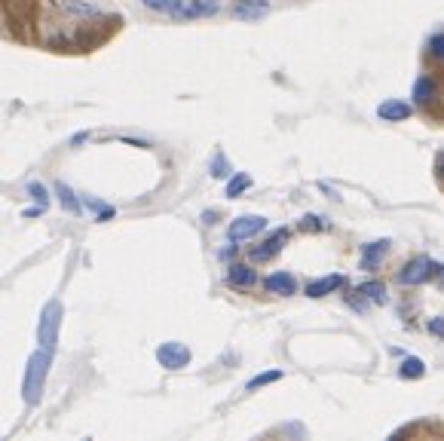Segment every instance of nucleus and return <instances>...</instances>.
I'll return each mask as SVG.
<instances>
[{"label":"nucleus","mask_w":444,"mask_h":441,"mask_svg":"<svg viewBox=\"0 0 444 441\" xmlns=\"http://www.w3.org/2000/svg\"><path fill=\"white\" fill-rule=\"evenodd\" d=\"M212 175H215V178H224V175H227V163H224L221 154H217V159L212 163Z\"/></svg>","instance_id":"23"},{"label":"nucleus","mask_w":444,"mask_h":441,"mask_svg":"<svg viewBox=\"0 0 444 441\" xmlns=\"http://www.w3.org/2000/svg\"><path fill=\"white\" fill-rule=\"evenodd\" d=\"M288 242V230H276L270 239H264L261 245H255V249L248 251V258L255 261V264H261V261H270L273 254H279L282 251V245Z\"/></svg>","instance_id":"7"},{"label":"nucleus","mask_w":444,"mask_h":441,"mask_svg":"<svg viewBox=\"0 0 444 441\" xmlns=\"http://www.w3.org/2000/svg\"><path fill=\"white\" fill-rule=\"evenodd\" d=\"M261 230H267V220L261 215H242L230 224L227 236H230V242H242V239H255Z\"/></svg>","instance_id":"4"},{"label":"nucleus","mask_w":444,"mask_h":441,"mask_svg":"<svg viewBox=\"0 0 444 441\" xmlns=\"http://www.w3.org/2000/svg\"><path fill=\"white\" fill-rule=\"evenodd\" d=\"M141 4L147 6V10H154V13H169L175 15L184 6V0H141Z\"/></svg>","instance_id":"16"},{"label":"nucleus","mask_w":444,"mask_h":441,"mask_svg":"<svg viewBox=\"0 0 444 441\" xmlns=\"http://www.w3.org/2000/svg\"><path fill=\"white\" fill-rule=\"evenodd\" d=\"M325 227L328 224H325L319 215H307L304 220H300V230H325Z\"/></svg>","instance_id":"21"},{"label":"nucleus","mask_w":444,"mask_h":441,"mask_svg":"<svg viewBox=\"0 0 444 441\" xmlns=\"http://www.w3.org/2000/svg\"><path fill=\"white\" fill-rule=\"evenodd\" d=\"M31 193H34V199L37 202H43V206H46V190L43 187H40V184H31V187H28Z\"/></svg>","instance_id":"24"},{"label":"nucleus","mask_w":444,"mask_h":441,"mask_svg":"<svg viewBox=\"0 0 444 441\" xmlns=\"http://www.w3.org/2000/svg\"><path fill=\"white\" fill-rule=\"evenodd\" d=\"M432 276H444V267L435 264V261H429L426 254H420V258H410L408 264L398 270V282L401 285H423V282H429Z\"/></svg>","instance_id":"1"},{"label":"nucleus","mask_w":444,"mask_h":441,"mask_svg":"<svg viewBox=\"0 0 444 441\" xmlns=\"http://www.w3.org/2000/svg\"><path fill=\"white\" fill-rule=\"evenodd\" d=\"M230 15L239 22H257L264 15H270V0H236L230 6Z\"/></svg>","instance_id":"6"},{"label":"nucleus","mask_w":444,"mask_h":441,"mask_svg":"<svg viewBox=\"0 0 444 441\" xmlns=\"http://www.w3.org/2000/svg\"><path fill=\"white\" fill-rule=\"evenodd\" d=\"M156 362H160L163 368H169V371H178V368H184V364L190 362V350L184 343H178V341H169V343H163L160 350H156Z\"/></svg>","instance_id":"5"},{"label":"nucleus","mask_w":444,"mask_h":441,"mask_svg":"<svg viewBox=\"0 0 444 441\" xmlns=\"http://www.w3.org/2000/svg\"><path fill=\"white\" fill-rule=\"evenodd\" d=\"M423 371H426V364H423L420 359H414V355H408V359L401 362L398 374H401V377H408V380H414V377H423Z\"/></svg>","instance_id":"17"},{"label":"nucleus","mask_w":444,"mask_h":441,"mask_svg":"<svg viewBox=\"0 0 444 441\" xmlns=\"http://www.w3.org/2000/svg\"><path fill=\"white\" fill-rule=\"evenodd\" d=\"M62 316V307L58 303H49V307L43 310V319H40V350H46V353H53L55 350V337H58V319Z\"/></svg>","instance_id":"3"},{"label":"nucleus","mask_w":444,"mask_h":441,"mask_svg":"<svg viewBox=\"0 0 444 441\" xmlns=\"http://www.w3.org/2000/svg\"><path fill=\"white\" fill-rule=\"evenodd\" d=\"M217 13V0H194L190 6H181L175 19H196V15H212Z\"/></svg>","instance_id":"14"},{"label":"nucleus","mask_w":444,"mask_h":441,"mask_svg":"<svg viewBox=\"0 0 444 441\" xmlns=\"http://www.w3.org/2000/svg\"><path fill=\"white\" fill-rule=\"evenodd\" d=\"M58 193H62V202H65V209H71V211H80V202L74 199V193L68 187H58Z\"/></svg>","instance_id":"22"},{"label":"nucleus","mask_w":444,"mask_h":441,"mask_svg":"<svg viewBox=\"0 0 444 441\" xmlns=\"http://www.w3.org/2000/svg\"><path fill=\"white\" fill-rule=\"evenodd\" d=\"M276 380H282V371H267V374H257L255 380H248V389H261L267 383H276Z\"/></svg>","instance_id":"20"},{"label":"nucleus","mask_w":444,"mask_h":441,"mask_svg":"<svg viewBox=\"0 0 444 441\" xmlns=\"http://www.w3.org/2000/svg\"><path fill=\"white\" fill-rule=\"evenodd\" d=\"M49 355H53V353L40 350V353L31 355V362H28V374H25V402H28V404H34L40 398V389H43V380H46Z\"/></svg>","instance_id":"2"},{"label":"nucleus","mask_w":444,"mask_h":441,"mask_svg":"<svg viewBox=\"0 0 444 441\" xmlns=\"http://www.w3.org/2000/svg\"><path fill=\"white\" fill-rule=\"evenodd\" d=\"M264 288H267L270 294L288 298V294L297 291V282H295V276H291V273H270V276L264 279Z\"/></svg>","instance_id":"9"},{"label":"nucleus","mask_w":444,"mask_h":441,"mask_svg":"<svg viewBox=\"0 0 444 441\" xmlns=\"http://www.w3.org/2000/svg\"><path fill=\"white\" fill-rule=\"evenodd\" d=\"M248 187H251V178H248V175H236V178H233V181L227 184V197L233 199V197H239V193L248 190Z\"/></svg>","instance_id":"19"},{"label":"nucleus","mask_w":444,"mask_h":441,"mask_svg":"<svg viewBox=\"0 0 444 441\" xmlns=\"http://www.w3.org/2000/svg\"><path fill=\"white\" fill-rule=\"evenodd\" d=\"M410 114H414V107H410L408 101H401V98H386L380 107H377V117L386 120V123H401V120H408Z\"/></svg>","instance_id":"8"},{"label":"nucleus","mask_w":444,"mask_h":441,"mask_svg":"<svg viewBox=\"0 0 444 441\" xmlns=\"http://www.w3.org/2000/svg\"><path fill=\"white\" fill-rule=\"evenodd\" d=\"M358 294H365L368 301H377V303H386V285L377 279V282H365L358 285Z\"/></svg>","instance_id":"15"},{"label":"nucleus","mask_w":444,"mask_h":441,"mask_svg":"<svg viewBox=\"0 0 444 441\" xmlns=\"http://www.w3.org/2000/svg\"><path fill=\"white\" fill-rule=\"evenodd\" d=\"M340 285H343V276L340 273H331V276H322V279H316V282H309L304 291H307V298H325V294L337 291Z\"/></svg>","instance_id":"11"},{"label":"nucleus","mask_w":444,"mask_h":441,"mask_svg":"<svg viewBox=\"0 0 444 441\" xmlns=\"http://www.w3.org/2000/svg\"><path fill=\"white\" fill-rule=\"evenodd\" d=\"M429 331H432V334H441L444 337V319H435L432 325H429Z\"/></svg>","instance_id":"25"},{"label":"nucleus","mask_w":444,"mask_h":441,"mask_svg":"<svg viewBox=\"0 0 444 441\" xmlns=\"http://www.w3.org/2000/svg\"><path fill=\"white\" fill-rule=\"evenodd\" d=\"M441 172H444V157H441Z\"/></svg>","instance_id":"26"},{"label":"nucleus","mask_w":444,"mask_h":441,"mask_svg":"<svg viewBox=\"0 0 444 441\" xmlns=\"http://www.w3.org/2000/svg\"><path fill=\"white\" fill-rule=\"evenodd\" d=\"M257 282V273L248 264H230L227 267V285L233 288H251Z\"/></svg>","instance_id":"12"},{"label":"nucleus","mask_w":444,"mask_h":441,"mask_svg":"<svg viewBox=\"0 0 444 441\" xmlns=\"http://www.w3.org/2000/svg\"><path fill=\"white\" fill-rule=\"evenodd\" d=\"M426 53H429V58H435V62H444V31L432 34L429 44H426Z\"/></svg>","instance_id":"18"},{"label":"nucleus","mask_w":444,"mask_h":441,"mask_svg":"<svg viewBox=\"0 0 444 441\" xmlns=\"http://www.w3.org/2000/svg\"><path fill=\"white\" fill-rule=\"evenodd\" d=\"M389 251V239H380V242H368L362 245V270H368V273H374L377 267H380L383 254Z\"/></svg>","instance_id":"10"},{"label":"nucleus","mask_w":444,"mask_h":441,"mask_svg":"<svg viewBox=\"0 0 444 441\" xmlns=\"http://www.w3.org/2000/svg\"><path fill=\"white\" fill-rule=\"evenodd\" d=\"M435 98H438V83H435L429 74L417 77V83H414V101L417 105H432Z\"/></svg>","instance_id":"13"}]
</instances>
